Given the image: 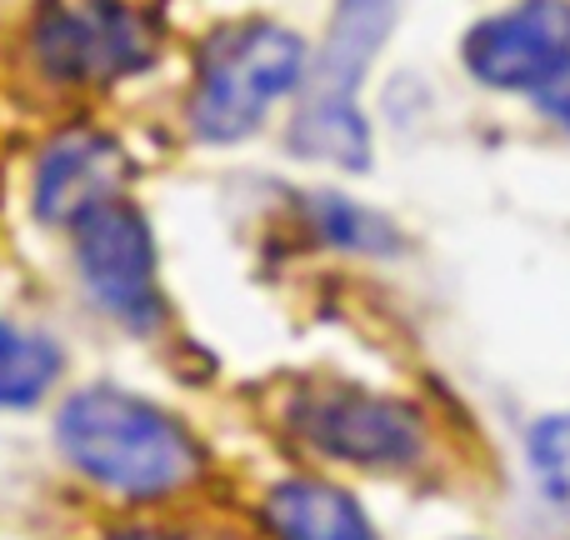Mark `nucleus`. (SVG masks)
Returning a JSON list of instances; mask_svg holds the SVG:
<instances>
[{"label":"nucleus","instance_id":"obj_11","mask_svg":"<svg viewBox=\"0 0 570 540\" xmlns=\"http://www.w3.org/2000/svg\"><path fill=\"white\" fill-rule=\"evenodd\" d=\"M291 150L341 170L371 166V126L361 106H301L291 120Z\"/></svg>","mask_w":570,"mask_h":540},{"label":"nucleus","instance_id":"obj_13","mask_svg":"<svg viewBox=\"0 0 570 540\" xmlns=\"http://www.w3.org/2000/svg\"><path fill=\"white\" fill-rule=\"evenodd\" d=\"M525 455H531V471L541 481V491L551 501L570 505V415H546L535 421L531 441H525Z\"/></svg>","mask_w":570,"mask_h":540},{"label":"nucleus","instance_id":"obj_12","mask_svg":"<svg viewBox=\"0 0 570 540\" xmlns=\"http://www.w3.org/2000/svg\"><path fill=\"white\" fill-rule=\"evenodd\" d=\"M305 216L321 230V240L341 251H355V256H391L395 251V226L381 216H371L365 206L345 196H311L305 200Z\"/></svg>","mask_w":570,"mask_h":540},{"label":"nucleus","instance_id":"obj_3","mask_svg":"<svg viewBox=\"0 0 570 540\" xmlns=\"http://www.w3.org/2000/svg\"><path fill=\"white\" fill-rule=\"evenodd\" d=\"M285 425L325 461L361 471H405L425 455V415L361 385H311L291 401Z\"/></svg>","mask_w":570,"mask_h":540},{"label":"nucleus","instance_id":"obj_6","mask_svg":"<svg viewBox=\"0 0 570 540\" xmlns=\"http://www.w3.org/2000/svg\"><path fill=\"white\" fill-rule=\"evenodd\" d=\"M461 60L481 86L535 90L570 60V0H515L465 36Z\"/></svg>","mask_w":570,"mask_h":540},{"label":"nucleus","instance_id":"obj_1","mask_svg":"<svg viewBox=\"0 0 570 540\" xmlns=\"http://www.w3.org/2000/svg\"><path fill=\"white\" fill-rule=\"evenodd\" d=\"M56 445L90 485L120 501H170L206 475V445L190 425L126 385H86L66 395Z\"/></svg>","mask_w":570,"mask_h":540},{"label":"nucleus","instance_id":"obj_14","mask_svg":"<svg viewBox=\"0 0 570 540\" xmlns=\"http://www.w3.org/2000/svg\"><path fill=\"white\" fill-rule=\"evenodd\" d=\"M531 96H535V106H541L546 120H556V126L570 130V60H566L561 70H556L551 80H541Z\"/></svg>","mask_w":570,"mask_h":540},{"label":"nucleus","instance_id":"obj_5","mask_svg":"<svg viewBox=\"0 0 570 540\" xmlns=\"http://www.w3.org/2000/svg\"><path fill=\"white\" fill-rule=\"evenodd\" d=\"M156 56V30L126 0H56L36 20V60L66 86H110Z\"/></svg>","mask_w":570,"mask_h":540},{"label":"nucleus","instance_id":"obj_8","mask_svg":"<svg viewBox=\"0 0 570 540\" xmlns=\"http://www.w3.org/2000/svg\"><path fill=\"white\" fill-rule=\"evenodd\" d=\"M401 6L405 0H335L331 30H325V46L311 60L301 106H355V90H361L375 50L395 30Z\"/></svg>","mask_w":570,"mask_h":540},{"label":"nucleus","instance_id":"obj_9","mask_svg":"<svg viewBox=\"0 0 570 540\" xmlns=\"http://www.w3.org/2000/svg\"><path fill=\"white\" fill-rule=\"evenodd\" d=\"M261 521L271 540H375V526L361 511V501L315 475L281 481L261 505Z\"/></svg>","mask_w":570,"mask_h":540},{"label":"nucleus","instance_id":"obj_7","mask_svg":"<svg viewBox=\"0 0 570 540\" xmlns=\"http://www.w3.org/2000/svg\"><path fill=\"white\" fill-rule=\"evenodd\" d=\"M130 180V156L106 130H60L36 160L30 176V210L40 226H76L90 210L120 200Z\"/></svg>","mask_w":570,"mask_h":540},{"label":"nucleus","instance_id":"obj_10","mask_svg":"<svg viewBox=\"0 0 570 540\" xmlns=\"http://www.w3.org/2000/svg\"><path fill=\"white\" fill-rule=\"evenodd\" d=\"M66 355L46 331H30L0 315V411H30L60 381Z\"/></svg>","mask_w":570,"mask_h":540},{"label":"nucleus","instance_id":"obj_4","mask_svg":"<svg viewBox=\"0 0 570 540\" xmlns=\"http://www.w3.org/2000/svg\"><path fill=\"white\" fill-rule=\"evenodd\" d=\"M70 230H76V275L90 305L126 331H156L166 301H160L156 281L160 256L150 220L126 200H110V206L90 210L86 220H76Z\"/></svg>","mask_w":570,"mask_h":540},{"label":"nucleus","instance_id":"obj_15","mask_svg":"<svg viewBox=\"0 0 570 540\" xmlns=\"http://www.w3.org/2000/svg\"><path fill=\"white\" fill-rule=\"evenodd\" d=\"M106 540H190V536L166 531V526H120V531H110Z\"/></svg>","mask_w":570,"mask_h":540},{"label":"nucleus","instance_id":"obj_2","mask_svg":"<svg viewBox=\"0 0 570 540\" xmlns=\"http://www.w3.org/2000/svg\"><path fill=\"white\" fill-rule=\"evenodd\" d=\"M311 76V50L295 30L276 20H250L210 40L200 60V80L190 96V130L210 146L246 140L281 106L301 80Z\"/></svg>","mask_w":570,"mask_h":540}]
</instances>
